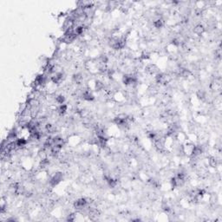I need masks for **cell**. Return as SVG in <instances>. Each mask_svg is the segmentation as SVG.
Segmentation results:
<instances>
[{
    "mask_svg": "<svg viewBox=\"0 0 222 222\" xmlns=\"http://www.w3.org/2000/svg\"><path fill=\"white\" fill-rule=\"evenodd\" d=\"M122 83L126 86H132L137 83V78L135 75H132V74L129 75V74H127V75H124L122 77Z\"/></svg>",
    "mask_w": 222,
    "mask_h": 222,
    "instance_id": "1",
    "label": "cell"
},
{
    "mask_svg": "<svg viewBox=\"0 0 222 222\" xmlns=\"http://www.w3.org/2000/svg\"><path fill=\"white\" fill-rule=\"evenodd\" d=\"M63 180V173L57 172V173H56V174L51 178L50 182H49V183H50V186H51V187H54L57 186Z\"/></svg>",
    "mask_w": 222,
    "mask_h": 222,
    "instance_id": "2",
    "label": "cell"
},
{
    "mask_svg": "<svg viewBox=\"0 0 222 222\" xmlns=\"http://www.w3.org/2000/svg\"><path fill=\"white\" fill-rule=\"evenodd\" d=\"M89 201L86 198H79L75 202H74V207H75L77 211L83 210L88 207Z\"/></svg>",
    "mask_w": 222,
    "mask_h": 222,
    "instance_id": "3",
    "label": "cell"
},
{
    "mask_svg": "<svg viewBox=\"0 0 222 222\" xmlns=\"http://www.w3.org/2000/svg\"><path fill=\"white\" fill-rule=\"evenodd\" d=\"M83 95V100H85V101H87V102H91V101H93V100L95 99V95H93L92 90L89 89L84 90V91L83 92V95Z\"/></svg>",
    "mask_w": 222,
    "mask_h": 222,
    "instance_id": "4",
    "label": "cell"
},
{
    "mask_svg": "<svg viewBox=\"0 0 222 222\" xmlns=\"http://www.w3.org/2000/svg\"><path fill=\"white\" fill-rule=\"evenodd\" d=\"M210 88L213 91H220L221 89V81H220V78H216L215 80H213L210 85Z\"/></svg>",
    "mask_w": 222,
    "mask_h": 222,
    "instance_id": "5",
    "label": "cell"
},
{
    "mask_svg": "<svg viewBox=\"0 0 222 222\" xmlns=\"http://www.w3.org/2000/svg\"><path fill=\"white\" fill-rule=\"evenodd\" d=\"M65 144V141L63 140V137L61 136H56V137H53V145L52 146H56L57 147H59V149H63V147L64 146Z\"/></svg>",
    "mask_w": 222,
    "mask_h": 222,
    "instance_id": "6",
    "label": "cell"
},
{
    "mask_svg": "<svg viewBox=\"0 0 222 222\" xmlns=\"http://www.w3.org/2000/svg\"><path fill=\"white\" fill-rule=\"evenodd\" d=\"M15 143H16V146L17 149H22V147H25L27 145V140L25 138H17L16 141H15Z\"/></svg>",
    "mask_w": 222,
    "mask_h": 222,
    "instance_id": "7",
    "label": "cell"
},
{
    "mask_svg": "<svg viewBox=\"0 0 222 222\" xmlns=\"http://www.w3.org/2000/svg\"><path fill=\"white\" fill-rule=\"evenodd\" d=\"M193 32H194L196 35H198V36L202 35V34L205 32V27H204V25H203V24H201V23L197 24V25H196V26L194 27V29H193Z\"/></svg>",
    "mask_w": 222,
    "mask_h": 222,
    "instance_id": "8",
    "label": "cell"
},
{
    "mask_svg": "<svg viewBox=\"0 0 222 222\" xmlns=\"http://www.w3.org/2000/svg\"><path fill=\"white\" fill-rule=\"evenodd\" d=\"M153 25H154L156 29L162 28V27L165 25V21H164L161 17H159V18L155 19V20L153 22Z\"/></svg>",
    "mask_w": 222,
    "mask_h": 222,
    "instance_id": "9",
    "label": "cell"
},
{
    "mask_svg": "<svg viewBox=\"0 0 222 222\" xmlns=\"http://www.w3.org/2000/svg\"><path fill=\"white\" fill-rule=\"evenodd\" d=\"M157 67L155 65V64H149V65H147V68H146V70H147V73H149V74H151V75H155V74H157Z\"/></svg>",
    "mask_w": 222,
    "mask_h": 222,
    "instance_id": "10",
    "label": "cell"
},
{
    "mask_svg": "<svg viewBox=\"0 0 222 222\" xmlns=\"http://www.w3.org/2000/svg\"><path fill=\"white\" fill-rule=\"evenodd\" d=\"M67 110H68V105H66V104H61L57 109V111L58 115H63L67 112Z\"/></svg>",
    "mask_w": 222,
    "mask_h": 222,
    "instance_id": "11",
    "label": "cell"
},
{
    "mask_svg": "<svg viewBox=\"0 0 222 222\" xmlns=\"http://www.w3.org/2000/svg\"><path fill=\"white\" fill-rule=\"evenodd\" d=\"M45 129L48 133L50 134H53V133H56L57 131V128L55 125L51 124V123H47V124L45 125Z\"/></svg>",
    "mask_w": 222,
    "mask_h": 222,
    "instance_id": "12",
    "label": "cell"
},
{
    "mask_svg": "<svg viewBox=\"0 0 222 222\" xmlns=\"http://www.w3.org/2000/svg\"><path fill=\"white\" fill-rule=\"evenodd\" d=\"M83 76L81 75V74H75V75L73 76V81L75 82L76 83H77V84H80L82 82H83Z\"/></svg>",
    "mask_w": 222,
    "mask_h": 222,
    "instance_id": "13",
    "label": "cell"
},
{
    "mask_svg": "<svg viewBox=\"0 0 222 222\" xmlns=\"http://www.w3.org/2000/svg\"><path fill=\"white\" fill-rule=\"evenodd\" d=\"M55 101H56V103H58V104H64V102H65V97H64V95H57L56 97H55Z\"/></svg>",
    "mask_w": 222,
    "mask_h": 222,
    "instance_id": "14",
    "label": "cell"
}]
</instances>
